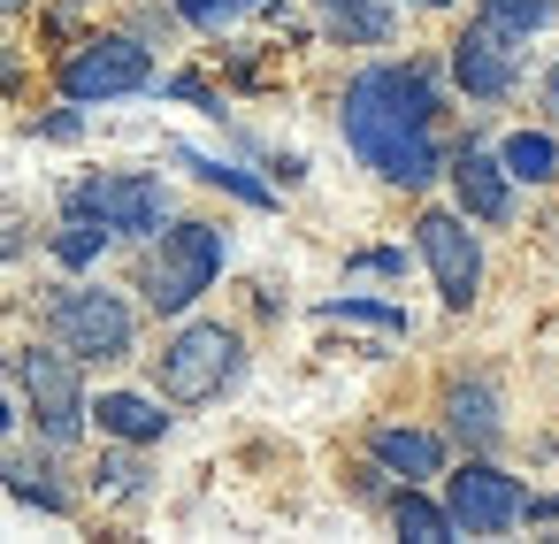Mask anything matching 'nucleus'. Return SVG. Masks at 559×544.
Instances as JSON below:
<instances>
[{"mask_svg": "<svg viewBox=\"0 0 559 544\" xmlns=\"http://www.w3.org/2000/svg\"><path fill=\"white\" fill-rule=\"evenodd\" d=\"M429 123H437V85L414 62H376L345 85V146L383 185L421 192L429 177H444V154H437Z\"/></svg>", "mask_w": 559, "mask_h": 544, "instance_id": "1", "label": "nucleus"}, {"mask_svg": "<svg viewBox=\"0 0 559 544\" xmlns=\"http://www.w3.org/2000/svg\"><path fill=\"white\" fill-rule=\"evenodd\" d=\"M215 276H223V230H215V223H169V230H154V246H146L139 292H146L154 315H185Z\"/></svg>", "mask_w": 559, "mask_h": 544, "instance_id": "2", "label": "nucleus"}, {"mask_svg": "<svg viewBox=\"0 0 559 544\" xmlns=\"http://www.w3.org/2000/svg\"><path fill=\"white\" fill-rule=\"evenodd\" d=\"M238 368H246V345H238V330H223V322H185V330L154 353V376H162V399H169V406H207V399H223V391L238 383Z\"/></svg>", "mask_w": 559, "mask_h": 544, "instance_id": "3", "label": "nucleus"}, {"mask_svg": "<svg viewBox=\"0 0 559 544\" xmlns=\"http://www.w3.org/2000/svg\"><path fill=\"white\" fill-rule=\"evenodd\" d=\"M16 376H24V399H32V422H39V437L47 445H78L85 437V376H78V353L55 338V345H32L24 360H16Z\"/></svg>", "mask_w": 559, "mask_h": 544, "instance_id": "4", "label": "nucleus"}, {"mask_svg": "<svg viewBox=\"0 0 559 544\" xmlns=\"http://www.w3.org/2000/svg\"><path fill=\"white\" fill-rule=\"evenodd\" d=\"M70 215H93L116 238H154V230H169V185L146 169H108L70 192Z\"/></svg>", "mask_w": 559, "mask_h": 544, "instance_id": "5", "label": "nucleus"}, {"mask_svg": "<svg viewBox=\"0 0 559 544\" xmlns=\"http://www.w3.org/2000/svg\"><path fill=\"white\" fill-rule=\"evenodd\" d=\"M521 39L528 32H513V24H498L490 9L452 39V78H460V93L467 100H506L513 85H521Z\"/></svg>", "mask_w": 559, "mask_h": 544, "instance_id": "6", "label": "nucleus"}, {"mask_svg": "<svg viewBox=\"0 0 559 544\" xmlns=\"http://www.w3.org/2000/svg\"><path fill=\"white\" fill-rule=\"evenodd\" d=\"M47 322H55V338H62L78 360H123V353H131V307H123L116 292H100V284L62 292V299L47 307Z\"/></svg>", "mask_w": 559, "mask_h": 544, "instance_id": "7", "label": "nucleus"}, {"mask_svg": "<svg viewBox=\"0 0 559 544\" xmlns=\"http://www.w3.org/2000/svg\"><path fill=\"white\" fill-rule=\"evenodd\" d=\"M414 246H421V261H429L444 307H475V292H483V238L467 230V215L429 208V215L414 223Z\"/></svg>", "mask_w": 559, "mask_h": 544, "instance_id": "8", "label": "nucleus"}, {"mask_svg": "<svg viewBox=\"0 0 559 544\" xmlns=\"http://www.w3.org/2000/svg\"><path fill=\"white\" fill-rule=\"evenodd\" d=\"M154 85V62L139 39L108 32V39H85L70 62H62V93L70 100H123V93H146Z\"/></svg>", "mask_w": 559, "mask_h": 544, "instance_id": "9", "label": "nucleus"}, {"mask_svg": "<svg viewBox=\"0 0 559 544\" xmlns=\"http://www.w3.org/2000/svg\"><path fill=\"white\" fill-rule=\"evenodd\" d=\"M444 506H452V521H460V536H506L513 521H521V483L506 475V468H490V460H467V468H452L444 475Z\"/></svg>", "mask_w": 559, "mask_h": 544, "instance_id": "10", "label": "nucleus"}, {"mask_svg": "<svg viewBox=\"0 0 559 544\" xmlns=\"http://www.w3.org/2000/svg\"><path fill=\"white\" fill-rule=\"evenodd\" d=\"M444 177H452V192H460V215H475V223H506V215H513V169H506V154L460 146V154L444 162Z\"/></svg>", "mask_w": 559, "mask_h": 544, "instance_id": "11", "label": "nucleus"}, {"mask_svg": "<svg viewBox=\"0 0 559 544\" xmlns=\"http://www.w3.org/2000/svg\"><path fill=\"white\" fill-rule=\"evenodd\" d=\"M444 422H452V437H467V445H498V429H506V414H498V383L460 376V383L444 391Z\"/></svg>", "mask_w": 559, "mask_h": 544, "instance_id": "12", "label": "nucleus"}, {"mask_svg": "<svg viewBox=\"0 0 559 544\" xmlns=\"http://www.w3.org/2000/svg\"><path fill=\"white\" fill-rule=\"evenodd\" d=\"M368 452H376L391 475H444V437H437V429H376Z\"/></svg>", "mask_w": 559, "mask_h": 544, "instance_id": "13", "label": "nucleus"}, {"mask_svg": "<svg viewBox=\"0 0 559 544\" xmlns=\"http://www.w3.org/2000/svg\"><path fill=\"white\" fill-rule=\"evenodd\" d=\"M93 422H100L108 437H123V445H154V437L169 429V414H162L154 399H139V391H108V399L93 406Z\"/></svg>", "mask_w": 559, "mask_h": 544, "instance_id": "14", "label": "nucleus"}, {"mask_svg": "<svg viewBox=\"0 0 559 544\" xmlns=\"http://www.w3.org/2000/svg\"><path fill=\"white\" fill-rule=\"evenodd\" d=\"M322 9V32H337L345 47H383L391 39V9L383 0H314Z\"/></svg>", "mask_w": 559, "mask_h": 544, "instance_id": "15", "label": "nucleus"}, {"mask_svg": "<svg viewBox=\"0 0 559 544\" xmlns=\"http://www.w3.org/2000/svg\"><path fill=\"white\" fill-rule=\"evenodd\" d=\"M391 521H399V536H414V544H452V536H460L452 506H437V498H421V490H399V498H391Z\"/></svg>", "mask_w": 559, "mask_h": 544, "instance_id": "16", "label": "nucleus"}, {"mask_svg": "<svg viewBox=\"0 0 559 544\" xmlns=\"http://www.w3.org/2000/svg\"><path fill=\"white\" fill-rule=\"evenodd\" d=\"M498 154H506L513 185H551V177H559V146H551L544 131H513V139H506Z\"/></svg>", "mask_w": 559, "mask_h": 544, "instance_id": "17", "label": "nucleus"}, {"mask_svg": "<svg viewBox=\"0 0 559 544\" xmlns=\"http://www.w3.org/2000/svg\"><path fill=\"white\" fill-rule=\"evenodd\" d=\"M108 238H116L108 223H93V215H70V223H62V238H55V261H70V269H93V261L108 253Z\"/></svg>", "mask_w": 559, "mask_h": 544, "instance_id": "18", "label": "nucleus"}, {"mask_svg": "<svg viewBox=\"0 0 559 544\" xmlns=\"http://www.w3.org/2000/svg\"><path fill=\"white\" fill-rule=\"evenodd\" d=\"M177 162H185L200 185H223V192H238L246 208H269V185H261V177H246V169H230V162H207V154H177Z\"/></svg>", "mask_w": 559, "mask_h": 544, "instance_id": "19", "label": "nucleus"}, {"mask_svg": "<svg viewBox=\"0 0 559 544\" xmlns=\"http://www.w3.org/2000/svg\"><path fill=\"white\" fill-rule=\"evenodd\" d=\"M0 475H9V490H16L24 506H39V513H70V490H62V483H39V468H24V460H9V468H0Z\"/></svg>", "mask_w": 559, "mask_h": 544, "instance_id": "20", "label": "nucleus"}, {"mask_svg": "<svg viewBox=\"0 0 559 544\" xmlns=\"http://www.w3.org/2000/svg\"><path fill=\"white\" fill-rule=\"evenodd\" d=\"M322 322H368V330H406V315L399 307H383V299H322Z\"/></svg>", "mask_w": 559, "mask_h": 544, "instance_id": "21", "label": "nucleus"}, {"mask_svg": "<svg viewBox=\"0 0 559 544\" xmlns=\"http://www.w3.org/2000/svg\"><path fill=\"white\" fill-rule=\"evenodd\" d=\"M483 9H490L498 24H513V32H544V24H559V0H483Z\"/></svg>", "mask_w": 559, "mask_h": 544, "instance_id": "22", "label": "nucleus"}, {"mask_svg": "<svg viewBox=\"0 0 559 544\" xmlns=\"http://www.w3.org/2000/svg\"><path fill=\"white\" fill-rule=\"evenodd\" d=\"M246 9H269V0H177V16L200 24V32H223V24L246 16Z\"/></svg>", "mask_w": 559, "mask_h": 544, "instance_id": "23", "label": "nucleus"}, {"mask_svg": "<svg viewBox=\"0 0 559 544\" xmlns=\"http://www.w3.org/2000/svg\"><path fill=\"white\" fill-rule=\"evenodd\" d=\"M360 269H368V276H399V269H406V253H391V246H376V253H353V276H360Z\"/></svg>", "mask_w": 559, "mask_h": 544, "instance_id": "24", "label": "nucleus"}, {"mask_svg": "<svg viewBox=\"0 0 559 544\" xmlns=\"http://www.w3.org/2000/svg\"><path fill=\"white\" fill-rule=\"evenodd\" d=\"M131 483H139V460H116V452H108V460H100V490H131Z\"/></svg>", "mask_w": 559, "mask_h": 544, "instance_id": "25", "label": "nucleus"}, {"mask_svg": "<svg viewBox=\"0 0 559 544\" xmlns=\"http://www.w3.org/2000/svg\"><path fill=\"white\" fill-rule=\"evenodd\" d=\"M16 85H24V62L9 55V39H0V93H16Z\"/></svg>", "mask_w": 559, "mask_h": 544, "instance_id": "26", "label": "nucleus"}, {"mask_svg": "<svg viewBox=\"0 0 559 544\" xmlns=\"http://www.w3.org/2000/svg\"><path fill=\"white\" fill-rule=\"evenodd\" d=\"M544 108H551V116H559V62H551V70H544Z\"/></svg>", "mask_w": 559, "mask_h": 544, "instance_id": "27", "label": "nucleus"}, {"mask_svg": "<svg viewBox=\"0 0 559 544\" xmlns=\"http://www.w3.org/2000/svg\"><path fill=\"white\" fill-rule=\"evenodd\" d=\"M9 422H16V406H9V399H0V437H9Z\"/></svg>", "mask_w": 559, "mask_h": 544, "instance_id": "28", "label": "nucleus"}, {"mask_svg": "<svg viewBox=\"0 0 559 544\" xmlns=\"http://www.w3.org/2000/svg\"><path fill=\"white\" fill-rule=\"evenodd\" d=\"M16 9H32V0H0V16H16Z\"/></svg>", "mask_w": 559, "mask_h": 544, "instance_id": "29", "label": "nucleus"}, {"mask_svg": "<svg viewBox=\"0 0 559 544\" xmlns=\"http://www.w3.org/2000/svg\"><path fill=\"white\" fill-rule=\"evenodd\" d=\"M421 9H444V0H421Z\"/></svg>", "mask_w": 559, "mask_h": 544, "instance_id": "30", "label": "nucleus"}]
</instances>
